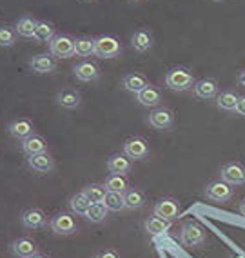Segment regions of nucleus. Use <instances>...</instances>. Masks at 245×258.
<instances>
[{
    "instance_id": "c756f323",
    "label": "nucleus",
    "mask_w": 245,
    "mask_h": 258,
    "mask_svg": "<svg viewBox=\"0 0 245 258\" xmlns=\"http://www.w3.org/2000/svg\"><path fill=\"white\" fill-rule=\"evenodd\" d=\"M125 197V209H140L145 206V195L140 189H127L124 193Z\"/></svg>"
},
{
    "instance_id": "7c9ffc66",
    "label": "nucleus",
    "mask_w": 245,
    "mask_h": 258,
    "mask_svg": "<svg viewBox=\"0 0 245 258\" xmlns=\"http://www.w3.org/2000/svg\"><path fill=\"white\" fill-rule=\"evenodd\" d=\"M143 226H145V231L151 233V235H162V233H167V231H169L171 224H169L167 220H164V218L153 215V217H149L147 220H145Z\"/></svg>"
},
{
    "instance_id": "a878e982",
    "label": "nucleus",
    "mask_w": 245,
    "mask_h": 258,
    "mask_svg": "<svg viewBox=\"0 0 245 258\" xmlns=\"http://www.w3.org/2000/svg\"><path fill=\"white\" fill-rule=\"evenodd\" d=\"M95 55V38L91 37H78L74 38V56L86 58Z\"/></svg>"
},
{
    "instance_id": "c9c22d12",
    "label": "nucleus",
    "mask_w": 245,
    "mask_h": 258,
    "mask_svg": "<svg viewBox=\"0 0 245 258\" xmlns=\"http://www.w3.org/2000/svg\"><path fill=\"white\" fill-rule=\"evenodd\" d=\"M95 258H120V254L113 251V249H104V251H98L95 254Z\"/></svg>"
},
{
    "instance_id": "ea45409f",
    "label": "nucleus",
    "mask_w": 245,
    "mask_h": 258,
    "mask_svg": "<svg viewBox=\"0 0 245 258\" xmlns=\"http://www.w3.org/2000/svg\"><path fill=\"white\" fill-rule=\"evenodd\" d=\"M240 213H241V215H243V217H245V200L240 204Z\"/></svg>"
},
{
    "instance_id": "9d476101",
    "label": "nucleus",
    "mask_w": 245,
    "mask_h": 258,
    "mask_svg": "<svg viewBox=\"0 0 245 258\" xmlns=\"http://www.w3.org/2000/svg\"><path fill=\"white\" fill-rule=\"evenodd\" d=\"M22 226L29 231H37V229H42L44 226H47V215L42 211L40 208H29L22 213Z\"/></svg>"
},
{
    "instance_id": "a19ab883",
    "label": "nucleus",
    "mask_w": 245,
    "mask_h": 258,
    "mask_svg": "<svg viewBox=\"0 0 245 258\" xmlns=\"http://www.w3.org/2000/svg\"><path fill=\"white\" fill-rule=\"evenodd\" d=\"M213 2H223V0H213Z\"/></svg>"
},
{
    "instance_id": "f704fd0d",
    "label": "nucleus",
    "mask_w": 245,
    "mask_h": 258,
    "mask_svg": "<svg viewBox=\"0 0 245 258\" xmlns=\"http://www.w3.org/2000/svg\"><path fill=\"white\" fill-rule=\"evenodd\" d=\"M17 29L11 26H0V47H11L17 42Z\"/></svg>"
},
{
    "instance_id": "58836bf2",
    "label": "nucleus",
    "mask_w": 245,
    "mask_h": 258,
    "mask_svg": "<svg viewBox=\"0 0 245 258\" xmlns=\"http://www.w3.org/2000/svg\"><path fill=\"white\" fill-rule=\"evenodd\" d=\"M31 258H49L47 254H42V253H37V254H33Z\"/></svg>"
},
{
    "instance_id": "f8f14e48",
    "label": "nucleus",
    "mask_w": 245,
    "mask_h": 258,
    "mask_svg": "<svg viewBox=\"0 0 245 258\" xmlns=\"http://www.w3.org/2000/svg\"><path fill=\"white\" fill-rule=\"evenodd\" d=\"M28 164L35 173H38V175H47V173H51V171L55 169V160H53V157L47 151L28 157Z\"/></svg>"
},
{
    "instance_id": "ddd939ff",
    "label": "nucleus",
    "mask_w": 245,
    "mask_h": 258,
    "mask_svg": "<svg viewBox=\"0 0 245 258\" xmlns=\"http://www.w3.org/2000/svg\"><path fill=\"white\" fill-rule=\"evenodd\" d=\"M8 133H10L15 140H20V142H22V140H26L28 137L35 135V125H33V122L28 118H17L8 124Z\"/></svg>"
},
{
    "instance_id": "7ed1b4c3",
    "label": "nucleus",
    "mask_w": 245,
    "mask_h": 258,
    "mask_svg": "<svg viewBox=\"0 0 245 258\" xmlns=\"http://www.w3.org/2000/svg\"><path fill=\"white\" fill-rule=\"evenodd\" d=\"M207 240L204 227L196 224V222H185L184 227L180 231V242L185 247H196V245H202Z\"/></svg>"
},
{
    "instance_id": "473e14b6",
    "label": "nucleus",
    "mask_w": 245,
    "mask_h": 258,
    "mask_svg": "<svg viewBox=\"0 0 245 258\" xmlns=\"http://www.w3.org/2000/svg\"><path fill=\"white\" fill-rule=\"evenodd\" d=\"M86 197L91 200L93 204H98V202H104L106 200V195H107V189L104 184H89L82 189Z\"/></svg>"
},
{
    "instance_id": "dca6fc26",
    "label": "nucleus",
    "mask_w": 245,
    "mask_h": 258,
    "mask_svg": "<svg viewBox=\"0 0 245 258\" xmlns=\"http://www.w3.org/2000/svg\"><path fill=\"white\" fill-rule=\"evenodd\" d=\"M73 73L80 82H91L100 77V68L91 60H82L73 68Z\"/></svg>"
},
{
    "instance_id": "20e7f679",
    "label": "nucleus",
    "mask_w": 245,
    "mask_h": 258,
    "mask_svg": "<svg viewBox=\"0 0 245 258\" xmlns=\"http://www.w3.org/2000/svg\"><path fill=\"white\" fill-rule=\"evenodd\" d=\"M49 227H51V231L55 235L69 236L76 233V220L73 218L71 213L58 211L49 218Z\"/></svg>"
},
{
    "instance_id": "c85d7f7f",
    "label": "nucleus",
    "mask_w": 245,
    "mask_h": 258,
    "mask_svg": "<svg viewBox=\"0 0 245 258\" xmlns=\"http://www.w3.org/2000/svg\"><path fill=\"white\" fill-rule=\"evenodd\" d=\"M107 191H113V193H125L129 189V182L125 178V175H109L104 182Z\"/></svg>"
},
{
    "instance_id": "e433bc0d",
    "label": "nucleus",
    "mask_w": 245,
    "mask_h": 258,
    "mask_svg": "<svg viewBox=\"0 0 245 258\" xmlns=\"http://www.w3.org/2000/svg\"><path fill=\"white\" fill-rule=\"evenodd\" d=\"M236 113H238V115H241V116H245V97H240V100H238Z\"/></svg>"
},
{
    "instance_id": "a211bd4d",
    "label": "nucleus",
    "mask_w": 245,
    "mask_h": 258,
    "mask_svg": "<svg viewBox=\"0 0 245 258\" xmlns=\"http://www.w3.org/2000/svg\"><path fill=\"white\" fill-rule=\"evenodd\" d=\"M194 95L202 100H213L218 97V80L216 79H202L194 82Z\"/></svg>"
},
{
    "instance_id": "f257e3e1",
    "label": "nucleus",
    "mask_w": 245,
    "mask_h": 258,
    "mask_svg": "<svg viewBox=\"0 0 245 258\" xmlns=\"http://www.w3.org/2000/svg\"><path fill=\"white\" fill-rule=\"evenodd\" d=\"M166 86L173 91H187L194 86V77L191 70L184 66H176L166 73Z\"/></svg>"
},
{
    "instance_id": "6ab92c4d",
    "label": "nucleus",
    "mask_w": 245,
    "mask_h": 258,
    "mask_svg": "<svg viewBox=\"0 0 245 258\" xmlns=\"http://www.w3.org/2000/svg\"><path fill=\"white\" fill-rule=\"evenodd\" d=\"M136 100H138V104H142V106H145V107H158L160 102H162V93H160V89H158L156 86L149 84L147 88L142 89V91L136 95Z\"/></svg>"
},
{
    "instance_id": "f3484780",
    "label": "nucleus",
    "mask_w": 245,
    "mask_h": 258,
    "mask_svg": "<svg viewBox=\"0 0 245 258\" xmlns=\"http://www.w3.org/2000/svg\"><path fill=\"white\" fill-rule=\"evenodd\" d=\"M29 68L35 73H40V75L51 73V71L56 70V60L51 53H40V55H35L29 60Z\"/></svg>"
},
{
    "instance_id": "393cba45",
    "label": "nucleus",
    "mask_w": 245,
    "mask_h": 258,
    "mask_svg": "<svg viewBox=\"0 0 245 258\" xmlns=\"http://www.w3.org/2000/svg\"><path fill=\"white\" fill-rule=\"evenodd\" d=\"M37 26H38V20H35L33 17H29V15H24V17H20V19L17 20L15 29H17V33H19L20 37L33 38Z\"/></svg>"
},
{
    "instance_id": "4468645a",
    "label": "nucleus",
    "mask_w": 245,
    "mask_h": 258,
    "mask_svg": "<svg viewBox=\"0 0 245 258\" xmlns=\"http://www.w3.org/2000/svg\"><path fill=\"white\" fill-rule=\"evenodd\" d=\"M222 180H225L231 185L245 184V167L240 162H229L222 167Z\"/></svg>"
},
{
    "instance_id": "2f4dec72",
    "label": "nucleus",
    "mask_w": 245,
    "mask_h": 258,
    "mask_svg": "<svg viewBox=\"0 0 245 258\" xmlns=\"http://www.w3.org/2000/svg\"><path fill=\"white\" fill-rule=\"evenodd\" d=\"M107 213H109V209L106 208V204L98 202V204H91L84 217L88 218L89 222H93V224H100V222H104L107 218Z\"/></svg>"
},
{
    "instance_id": "b1692460",
    "label": "nucleus",
    "mask_w": 245,
    "mask_h": 258,
    "mask_svg": "<svg viewBox=\"0 0 245 258\" xmlns=\"http://www.w3.org/2000/svg\"><path fill=\"white\" fill-rule=\"evenodd\" d=\"M55 37V28H53L51 22L47 20H38V26L35 29V35H33V40L37 44H49Z\"/></svg>"
},
{
    "instance_id": "9b49d317",
    "label": "nucleus",
    "mask_w": 245,
    "mask_h": 258,
    "mask_svg": "<svg viewBox=\"0 0 245 258\" xmlns=\"http://www.w3.org/2000/svg\"><path fill=\"white\" fill-rule=\"evenodd\" d=\"M173 122H175V115H173V111L169 107H156L149 115V124L153 125L154 129H158V131L169 129L173 125Z\"/></svg>"
},
{
    "instance_id": "79ce46f5",
    "label": "nucleus",
    "mask_w": 245,
    "mask_h": 258,
    "mask_svg": "<svg viewBox=\"0 0 245 258\" xmlns=\"http://www.w3.org/2000/svg\"><path fill=\"white\" fill-rule=\"evenodd\" d=\"M134 2H136V0H134Z\"/></svg>"
},
{
    "instance_id": "f03ea898",
    "label": "nucleus",
    "mask_w": 245,
    "mask_h": 258,
    "mask_svg": "<svg viewBox=\"0 0 245 258\" xmlns=\"http://www.w3.org/2000/svg\"><path fill=\"white\" fill-rule=\"evenodd\" d=\"M122 53V44L115 35H100L95 38V56L98 58H116Z\"/></svg>"
},
{
    "instance_id": "4c0bfd02",
    "label": "nucleus",
    "mask_w": 245,
    "mask_h": 258,
    "mask_svg": "<svg viewBox=\"0 0 245 258\" xmlns=\"http://www.w3.org/2000/svg\"><path fill=\"white\" fill-rule=\"evenodd\" d=\"M238 82L241 84V86H245V70L240 73V77H238Z\"/></svg>"
},
{
    "instance_id": "72a5a7b5",
    "label": "nucleus",
    "mask_w": 245,
    "mask_h": 258,
    "mask_svg": "<svg viewBox=\"0 0 245 258\" xmlns=\"http://www.w3.org/2000/svg\"><path fill=\"white\" fill-rule=\"evenodd\" d=\"M104 204H106V208L109 209V211H122V209H125V197H124V193L107 191Z\"/></svg>"
},
{
    "instance_id": "aec40b11",
    "label": "nucleus",
    "mask_w": 245,
    "mask_h": 258,
    "mask_svg": "<svg viewBox=\"0 0 245 258\" xmlns=\"http://www.w3.org/2000/svg\"><path fill=\"white\" fill-rule=\"evenodd\" d=\"M149 84L151 82H149L142 73H129V75H125L124 80H122V86H124L125 91L134 93V95H138L142 89L147 88Z\"/></svg>"
},
{
    "instance_id": "423d86ee",
    "label": "nucleus",
    "mask_w": 245,
    "mask_h": 258,
    "mask_svg": "<svg viewBox=\"0 0 245 258\" xmlns=\"http://www.w3.org/2000/svg\"><path fill=\"white\" fill-rule=\"evenodd\" d=\"M205 195H207L209 200H213V202H220V204H225L232 199V185L227 184L225 180H213V182H209L207 187H205Z\"/></svg>"
},
{
    "instance_id": "5701e85b",
    "label": "nucleus",
    "mask_w": 245,
    "mask_h": 258,
    "mask_svg": "<svg viewBox=\"0 0 245 258\" xmlns=\"http://www.w3.org/2000/svg\"><path fill=\"white\" fill-rule=\"evenodd\" d=\"M131 44H133L134 51L138 53H145L153 47V35L147 31V29H138L134 33L133 38H131Z\"/></svg>"
},
{
    "instance_id": "412c9836",
    "label": "nucleus",
    "mask_w": 245,
    "mask_h": 258,
    "mask_svg": "<svg viewBox=\"0 0 245 258\" xmlns=\"http://www.w3.org/2000/svg\"><path fill=\"white\" fill-rule=\"evenodd\" d=\"M22 151L28 155V157H31V155H38V153H44L47 151V142L44 137H40V135H31V137H28L26 140H22Z\"/></svg>"
},
{
    "instance_id": "4be33fe9",
    "label": "nucleus",
    "mask_w": 245,
    "mask_h": 258,
    "mask_svg": "<svg viewBox=\"0 0 245 258\" xmlns=\"http://www.w3.org/2000/svg\"><path fill=\"white\" fill-rule=\"evenodd\" d=\"M56 102H58V106L65 107V109H74V107L80 106L82 97H80V93L76 89H62L56 95Z\"/></svg>"
},
{
    "instance_id": "0eeeda50",
    "label": "nucleus",
    "mask_w": 245,
    "mask_h": 258,
    "mask_svg": "<svg viewBox=\"0 0 245 258\" xmlns=\"http://www.w3.org/2000/svg\"><path fill=\"white\" fill-rule=\"evenodd\" d=\"M153 215L164 218L167 222H173L180 217V204L176 199H171V197H164L160 199L153 208Z\"/></svg>"
},
{
    "instance_id": "1a4fd4ad",
    "label": "nucleus",
    "mask_w": 245,
    "mask_h": 258,
    "mask_svg": "<svg viewBox=\"0 0 245 258\" xmlns=\"http://www.w3.org/2000/svg\"><path fill=\"white\" fill-rule=\"evenodd\" d=\"M10 251L15 258H31L33 254L38 253V245L33 238L20 236V238H15L13 242H11Z\"/></svg>"
},
{
    "instance_id": "6e6552de",
    "label": "nucleus",
    "mask_w": 245,
    "mask_h": 258,
    "mask_svg": "<svg viewBox=\"0 0 245 258\" xmlns=\"http://www.w3.org/2000/svg\"><path fill=\"white\" fill-rule=\"evenodd\" d=\"M122 151L124 155L131 158V160H143V158H147L149 155V144L145 139L142 137H131L124 142L122 146Z\"/></svg>"
},
{
    "instance_id": "bb28decb",
    "label": "nucleus",
    "mask_w": 245,
    "mask_h": 258,
    "mask_svg": "<svg viewBox=\"0 0 245 258\" xmlns=\"http://www.w3.org/2000/svg\"><path fill=\"white\" fill-rule=\"evenodd\" d=\"M91 204L93 202L88 199V197H86V193H84V191H80V193L73 195V197L69 199V209H71V213H73V215L84 217Z\"/></svg>"
},
{
    "instance_id": "cd10ccee",
    "label": "nucleus",
    "mask_w": 245,
    "mask_h": 258,
    "mask_svg": "<svg viewBox=\"0 0 245 258\" xmlns=\"http://www.w3.org/2000/svg\"><path fill=\"white\" fill-rule=\"evenodd\" d=\"M238 100L240 97L236 95V91L232 89H227V91H222L216 97V106L223 111H236V106H238Z\"/></svg>"
},
{
    "instance_id": "39448f33",
    "label": "nucleus",
    "mask_w": 245,
    "mask_h": 258,
    "mask_svg": "<svg viewBox=\"0 0 245 258\" xmlns=\"http://www.w3.org/2000/svg\"><path fill=\"white\" fill-rule=\"evenodd\" d=\"M49 53L56 58H71L74 56V38L71 35H55L49 42Z\"/></svg>"
},
{
    "instance_id": "2eb2a0df",
    "label": "nucleus",
    "mask_w": 245,
    "mask_h": 258,
    "mask_svg": "<svg viewBox=\"0 0 245 258\" xmlns=\"http://www.w3.org/2000/svg\"><path fill=\"white\" fill-rule=\"evenodd\" d=\"M107 169L113 175H127L133 169V160L124 153H115L107 158Z\"/></svg>"
}]
</instances>
